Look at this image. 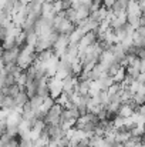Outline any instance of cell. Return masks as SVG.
<instances>
[{"label":"cell","mask_w":145,"mask_h":147,"mask_svg":"<svg viewBox=\"0 0 145 147\" xmlns=\"http://www.w3.org/2000/svg\"><path fill=\"white\" fill-rule=\"evenodd\" d=\"M61 110H63V107L54 101V104L48 109L47 113H46L44 117H43L44 123H46V124H58V123H60V114H61Z\"/></svg>","instance_id":"obj_1"},{"label":"cell","mask_w":145,"mask_h":147,"mask_svg":"<svg viewBox=\"0 0 145 147\" xmlns=\"http://www.w3.org/2000/svg\"><path fill=\"white\" fill-rule=\"evenodd\" d=\"M47 87L48 92H50V97L57 98L60 96V93L63 92V83H61V79L53 76V77H48L47 80Z\"/></svg>","instance_id":"obj_2"},{"label":"cell","mask_w":145,"mask_h":147,"mask_svg":"<svg viewBox=\"0 0 145 147\" xmlns=\"http://www.w3.org/2000/svg\"><path fill=\"white\" fill-rule=\"evenodd\" d=\"M53 27L58 32V34H65V36H68V34L73 32V29L76 27V24H73L67 17H63L61 20L55 22V23L53 24Z\"/></svg>","instance_id":"obj_3"},{"label":"cell","mask_w":145,"mask_h":147,"mask_svg":"<svg viewBox=\"0 0 145 147\" xmlns=\"http://www.w3.org/2000/svg\"><path fill=\"white\" fill-rule=\"evenodd\" d=\"M19 51L20 49L19 47H11V49H7V50H1V59L4 61V66L6 64H10V63H16L17 57H19Z\"/></svg>","instance_id":"obj_4"},{"label":"cell","mask_w":145,"mask_h":147,"mask_svg":"<svg viewBox=\"0 0 145 147\" xmlns=\"http://www.w3.org/2000/svg\"><path fill=\"white\" fill-rule=\"evenodd\" d=\"M77 82H78V79H77V76H74V74H70V76H65L63 80H61V83H63V92L64 93H71L73 90H74V87L77 86Z\"/></svg>","instance_id":"obj_5"},{"label":"cell","mask_w":145,"mask_h":147,"mask_svg":"<svg viewBox=\"0 0 145 147\" xmlns=\"http://www.w3.org/2000/svg\"><path fill=\"white\" fill-rule=\"evenodd\" d=\"M84 36V32L78 27V26H76L74 29H73V32L68 34V43H73V45H77L78 42H80V39Z\"/></svg>","instance_id":"obj_6"},{"label":"cell","mask_w":145,"mask_h":147,"mask_svg":"<svg viewBox=\"0 0 145 147\" xmlns=\"http://www.w3.org/2000/svg\"><path fill=\"white\" fill-rule=\"evenodd\" d=\"M98 87H100V90H107L112 83H114V79H112V76H108V74H102L98 80Z\"/></svg>","instance_id":"obj_7"},{"label":"cell","mask_w":145,"mask_h":147,"mask_svg":"<svg viewBox=\"0 0 145 147\" xmlns=\"http://www.w3.org/2000/svg\"><path fill=\"white\" fill-rule=\"evenodd\" d=\"M46 49H51V45H50L48 39L47 37H39L37 42H36V45H34V51L36 53H40V51H43V50H46Z\"/></svg>","instance_id":"obj_8"},{"label":"cell","mask_w":145,"mask_h":147,"mask_svg":"<svg viewBox=\"0 0 145 147\" xmlns=\"http://www.w3.org/2000/svg\"><path fill=\"white\" fill-rule=\"evenodd\" d=\"M134 114V109L130 106V103H121L120 109H118V116L121 117H130Z\"/></svg>","instance_id":"obj_9"},{"label":"cell","mask_w":145,"mask_h":147,"mask_svg":"<svg viewBox=\"0 0 145 147\" xmlns=\"http://www.w3.org/2000/svg\"><path fill=\"white\" fill-rule=\"evenodd\" d=\"M16 107L14 104V97L11 96H3L1 100H0V109L1 110H9V109H13Z\"/></svg>","instance_id":"obj_10"},{"label":"cell","mask_w":145,"mask_h":147,"mask_svg":"<svg viewBox=\"0 0 145 147\" xmlns=\"http://www.w3.org/2000/svg\"><path fill=\"white\" fill-rule=\"evenodd\" d=\"M27 100H29V96L26 94V92H24V89H23V90H20V92L14 96V104H16L17 107H21Z\"/></svg>","instance_id":"obj_11"},{"label":"cell","mask_w":145,"mask_h":147,"mask_svg":"<svg viewBox=\"0 0 145 147\" xmlns=\"http://www.w3.org/2000/svg\"><path fill=\"white\" fill-rule=\"evenodd\" d=\"M29 101H30L31 107H33L34 110H37V109H40V106H41V103H43V97H40V96L34 94V96L29 97Z\"/></svg>","instance_id":"obj_12"},{"label":"cell","mask_w":145,"mask_h":147,"mask_svg":"<svg viewBox=\"0 0 145 147\" xmlns=\"http://www.w3.org/2000/svg\"><path fill=\"white\" fill-rule=\"evenodd\" d=\"M124 77H125V69H124V67H120V69L115 71V74L112 76V79H114L115 83H121V82L124 80Z\"/></svg>","instance_id":"obj_13"},{"label":"cell","mask_w":145,"mask_h":147,"mask_svg":"<svg viewBox=\"0 0 145 147\" xmlns=\"http://www.w3.org/2000/svg\"><path fill=\"white\" fill-rule=\"evenodd\" d=\"M36 1H37V3H40V4H41V3H44V0H36Z\"/></svg>","instance_id":"obj_14"},{"label":"cell","mask_w":145,"mask_h":147,"mask_svg":"<svg viewBox=\"0 0 145 147\" xmlns=\"http://www.w3.org/2000/svg\"><path fill=\"white\" fill-rule=\"evenodd\" d=\"M1 50H3V49H1V45H0V53H1Z\"/></svg>","instance_id":"obj_15"},{"label":"cell","mask_w":145,"mask_h":147,"mask_svg":"<svg viewBox=\"0 0 145 147\" xmlns=\"http://www.w3.org/2000/svg\"><path fill=\"white\" fill-rule=\"evenodd\" d=\"M137 1H142V0H137Z\"/></svg>","instance_id":"obj_16"}]
</instances>
